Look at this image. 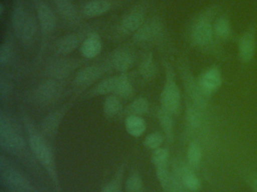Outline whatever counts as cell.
I'll use <instances>...</instances> for the list:
<instances>
[{"label":"cell","mask_w":257,"mask_h":192,"mask_svg":"<svg viewBox=\"0 0 257 192\" xmlns=\"http://www.w3.org/2000/svg\"><path fill=\"white\" fill-rule=\"evenodd\" d=\"M24 123L28 134V142L33 154L49 174L57 192H62L58 178L55 156L46 136L39 132L28 117L24 116Z\"/></svg>","instance_id":"1"},{"label":"cell","mask_w":257,"mask_h":192,"mask_svg":"<svg viewBox=\"0 0 257 192\" xmlns=\"http://www.w3.org/2000/svg\"><path fill=\"white\" fill-rule=\"evenodd\" d=\"M216 7H210L198 15L192 21L189 30V40L193 46L201 49H210L216 42L213 22L216 18Z\"/></svg>","instance_id":"2"},{"label":"cell","mask_w":257,"mask_h":192,"mask_svg":"<svg viewBox=\"0 0 257 192\" xmlns=\"http://www.w3.org/2000/svg\"><path fill=\"white\" fill-rule=\"evenodd\" d=\"M17 126L11 117L1 112L0 145L9 152L20 154L25 150L26 144Z\"/></svg>","instance_id":"3"},{"label":"cell","mask_w":257,"mask_h":192,"mask_svg":"<svg viewBox=\"0 0 257 192\" xmlns=\"http://www.w3.org/2000/svg\"><path fill=\"white\" fill-rule=\"evenodd\" d=\"M161 108L173 116L181 110V92L171 66L165 64V82L160 94Z\"/></svg>","instance_id":"4"},{"label":"cell","mask_w":257,"mask_h":192,"mask_svg":"<svg viewBox=\"0 0 257 192\" xmlns=\"http://www.w3.org/2000/svg\"><path fill=\"white\" fill-rule=\"evenodd\" d=\"M180 73L189 102L201 110H205L208 106L210 98L206 96L200 88L198 79L194 76L192 70L189 68L188 61L187 62L185 61L182 62L180 66Z\"/></svg>","instance_id":"5"},{"label":"cell","mask_w":257,"mask_h":192,"mask_svg":"<svg viewBox=\"0 0 257 192\" xmlns=\"http://www.w3.org/2000/svg\"><path fill=\"white\" fill-rule=\"evenodd\" d=\"M1 178L11 192H34V188L23 174L10 163L7 158L0 159Z\"/></svg>","instance_id":"6"},{"label":"cell","mask_w":257,"mask_h":192,"mask_svg":"<svg viewBox=\"0 0 257 192\" xmlns=\"http://www.w3.org/2000/svg\"><path fill=\"white\" fill-rule=\"evenodd\" d=\"M197 79L204 94L210 98L222 86V72L217 66H212L203 72Z\"/></svg>","instance_id":"7"},{"label":"cell","mask_w":257,"mask_h":192,"mask_svg":"<svg viewBox=\"0 0 257 192\" xmlns=\"http://www.w3.org/2000/svg\"><path fill=\"white\" fill-rule=\"evenodd\" d=\"M256 48L255 30L249 28L237 40V52L240 61L248 63L253 58Z\"/></svg>","instance_id":"8"},{"label":"cell","mask_w":257,"mask_h":192,"mask_svg":"<svg viewBox=\"0 0 257 192\" xmlns=\"http://www.w3.org/2000/svg\"><path fill=\"white\" fill-rule=\"evenodd\" d=\"M163 24L159 18H153L143 24L135 32L134 39L138 42H149L160 38L163 34Z\"/></svg>","instance_id":"9"},{"label":"cell","mask_w":257,"mask_h":192,"mask_svg":"<svg viewBox=\"0 0 257 192\" xmlns=\"http://www.w3.org/2000/svg\"><path fill=\"white\" fill-rule=\"evenodd\" d=\"M68 106H63L46 116L41 123V132L46 138H54L56 136Z\"/></svg>","instance_id":"10"},{"label":"cell","mask_w":257,"mask_h":192,"mask_svg":"<svg viewBox=\"0 0 257 192\" xmlns=\"http://www.w3.org/2000/svg\"><path fill=\"white\" fill-rule=\"evenodd\" d=\"M59 86L53 79L43 81L36 88L34 97L38 103L47 104L55 100L59 93Z\"/></svg>","instance_id":"11"},{"label":"cell","mask_w":257,"mask_h":192,"mask_svg":"<svg viewBox=\"0 0 257 192\" xmlns=\"http://www.w3.org/2000/svg\"><path fill=\"white\" fill-rule=\"evenodd\" d=\"M103 74V69L100 66H87L78 72L75 78V84L80 88H86L97 82Z\"/></svg>","instance_id":"12"},{"label":"cell","mask_w":257,"mask_h":192,"mask_svg":"<svg viewBox=\"0 0 257 192\" xmlns=\"http://www.w3.org/2000/svg\"><path fill=\"white\" fill-rule=\"evenodd\" d=\"M81 54L86 58L97 57L102 50V40L97 33L92 32L87 36L81 44Z\"/></svg>","instance_id":"13"},{"label":"cell","mask_w":257,"mask_h":192,"mask_svg":"<svg viewBox=\"0 0 257 192\" xmlns=\"http://www.w3.org/2000/svg\"><path fill=\"white\" fill-rule=\"evenodd\" d=\"M38 21L42 31L46 34L52 32L56 26V16L52 9L46 4H41L37 9Z\"/></svg>","instance_id":"14"},{"label":"cell","mask_w":257,"mask_h":192,"mask_svg":"<svg viewBox=\"0 0 257 192\" xmlns=\"http://www.w3.org/2000/svg\"><path fill=\"white\" fill-rule=\"evenodd\" d=\"M135 62V55L127 48L118 50L112 57V66L118 72H125L131 68Z\"/></svg>","instance_id":"15"},{"label":"cell","mask_w":257,"mask_h":192,"mask_svg":"<svg viewBox=\"0 0 257 192\" xmlns=\"http://www.w3.org/2000/svg\"><path fill=\"white\" fill-rule=\"evenodd\" d=\"M158 120L167 140L172 144L174 140V116L161 108L158 110Z\"/></svg>","instance_id":"16"},{"label":"cell","mask_w":257,"mask_h":192,"mask_svg":"<svg viewBox=\"0 0 257 192\" xmlns=\"http://www.w3.org/2000/svg\"><path fill=\"white\" fill-rule=\"evenodd\" d=\"M145 22L144 12H134L124 16L121 22V30L124 33L135 32Z\"/></svg>","instance_id":"17"},{"label":"cell","mask_w":257,"mask_h":192,"mask_svg":"<svg viewBox=\"0 0 257 192\" xmlns=\"http://www.w3.org/2000/svg\"><path fill=\"white\" fill-rule=\"evenodd\" d=\"M74 67H76V64L73 62L69 60H59L49 66L48 72L52 78L64 79L70 74Z\"/></svg>","instance_id":"18"},{"label":"cell","mask_w":257,"mask_h":192,"mask_svg":"<svg viewBox=\"0 0 257 192\" xmlns=\"http://www.w3.org/2000/svg\"><path fill=\"white\" fill-rule=\"evenodd\" d=\"M126 132L134 138H139L147 130V123L144 118L136 115H128L124 120Z\"/></svg>","instance_id":"19"},{"label":"cell","mask_w":257,"mask_h":192,"mask_svg":"<svg viewBox=\"0 0 257 192\" xmlns=\"http://www.w3.org/2000/svg\"><path fill=\"white\" fill-rule=\"evenodd\" d=\"M213 31L216 42H222L228 40L232 33L229 20L225 16L216 18L213 22Z\"/></svg>","instance_id":"20"},{"label":"cell","mask_w":257,"mask_h":192,"mask_svg":"<svg viewBox=\"0 0 257 192\" xmlns=\"http://www.w3.org/2000/svg\"><path fill=\"white\" fill-rule=\"evenodd\" d=\"M28 15L29 14H27L23 4L18 2L15 4L13 12V18H12L13 30H14L15 34L18 38H20L21 34H22L24 27H25L27 20H28Z\"/></svg>","instance_id":"21"},{"label":"cell","mask_w":257,"mask_h":192,"mask_svg":"<svg viewBox=\"0 0 257 192\" xmlns=\"http://www.w3.org/2000/svg\"><path fill=\"white\" fill-rule=\"evenodd\" d=\"M112 4L107 0H91L85 4L83 12L87 16L95 18L107 13Z\"/></svg>","instance_id":"22"},{"label":"cell","mask_w":257,"mask_h":192,"mask_svg":"<svg viewBox=\"0 0 257 192\" xmlns=\"http://www.w3.org/2000/svg\"><path fill=\"white\" fill-rule=\"evenodd\" d=\"M80 36L78 34H70L60 38L57 42L56 50L63 55L73 52L80 44Z\"/></svg>","instance_id":"23"},{"label":"cell","mask_w":257,"mask_h":192,"mask_svg":"<svg viewBox=\"0 0 257 192\" xmlns=\"http://www.w3.org/2000/svg\"><path fill=\"white\" fill-rule=\"evenodd\" d=\"M38 30V22L34 15H28L26 24L19 38L25 46H30L35 40Z\"/></svg>","instance_id":"24"},{"label":"cell","mask_w":257,"mask_h":192,"mask_svg":"<svg viewBox=\"0 0 257 192\" xmlns=\"http://www.w3.org/2000/svg\"><path fill=\"white\" fill-rule=\"evenodd\" d=\"M202 111L189 100L186 102V121L192 128H198L202 123Z\"/></svg>","instance_id":"25"},{"label":"cell","mask_w":257,"mask_h":192,"mask_svg":"<svg viewBox=\"0 0 257 192\" xmlns=\"http://www.w3.org/2000/svg\"><path fill=\"white\" fill-rule=\"evenodd\" d=\"M134 87L125 74L118 75L115 94L122 98H129L134 94Z\"/></svg>","instance_id":"26"},{"label":"cell","mask_w":257,"mask_h":192,"mask_svg":"<svg viewBox=\"0 0 257 192\" xmlns=\"http://www.w3.org/2000/svg\"><path fill=\"white\" fill-rule=\"evenodd\" d=\"M139 72L144 79H153L157 74V66L153 58V54H149L144 57L139 67Z\"/></svg>","instance_id":"27"},{"label":"cell","mask_w":257,"mask_h":192,"mask_svg":"<svg viewBox=\"0 0 257 192\" xmlns=\"http://www.w3.org/2000/svg\"><path fill=\"white\" fill-rule=\"evenodd\" d=\"M122 109L120 98L116 94H110L105 99L103 103V112L108 118L116 116Z\"/></svg>","instance_id":"28"},{"label":"cell","mask_w":257,"mask_h":192,"mask_svg":"<svg viewBox=\"0 0 257 192\" xmlns=\"http://www.w3.org/2000/svg\"><path fill=\"white\" fill-rule=\"evenodd\" d=\"M118 76H109L102 80L93 88L91 94L94 96H106L110 93L115 92Z\"/></svg>","instance_id":"29"},{"label":"cell","mask_w":257,"mask_h":192,"mask_svg":"<svg viewBox=\"0 0 257 192\" xmlns=\"http://www.w3.org/2000/svg\"><path fill=\"white\" fill-rule=\"evenodd\" d=\"M186 158L189 164L194 169L199 166L202 159V148L199 142L197 141L189 142L186 151Z\"/></svg>","instance_id":"30"},{"label":"cell","mask_w":257,"mask_h":192,"mask_svg":"<svg viewBox=\"0 0 257 192\" xmlns=\"http://www.w3.org/2000/svg\"><path fill=\"white\" fill-rule=\"evenodd\" d=\"M55 4L63 18L69 21L76 20L77 13L70 0H55Z\"/></svg>","instance_id":"31"},{"label":"cell","mask_w":257,"mask_h":192,"mask_svg":"<svg viewBox=\"0 0 257 192\" xmlns=\"http://www.w3.org/2000/svg\"><path fill=\"white\" fill-rule=\"evenodd\" d=\"M126 192H144V183L141 174L134 171L127 177L125 182Z\"/></svg>","instance_id":"32"},{"label":"cell","mask_w":257,"mask_h":192,"mask_svg":"<svg viewBox=\"0 0 257 192\" xmlns=\"http://www.w3.org/2000/svg\"><path fill=\"white\" fill-rule=\"evenodd\" d=\"M150 109V104L146 98L140 97L133 100L129 105L128 115L141 116L145 115Z\"/></svg>","instance_id":"33"},{"label":"cell","mask_w":257,"mask_h":192,"mask_svg":"<svg viewBox=\"0 0 257 192\" xmlns=\"http://www.w3.org/2000/svg\"><path fill=\"white\" fill-rule=\"evenodd\" d=\"M156 174L161 187L164 192H168L171 182V172L168 169V165L156 166Z\"/></svg>","instance_id":"34"},{"label":"cell","mask_w":257,"mask_h":192,"mask_svg":"<svg viewBox=\"0 0 257 192\" xmlns=\"http://www.w3.org/2000/svg\"><path fill=\"white\" fill-rule=\"evenodd\" d=\"M124 166L121 165L113 178L110 180L102 189L101 192H121L122 188Z\"/></svg>","instance_id":"35"},{"label":"cell","mask_w":257,"mask_h":192,"mask_svg":"<svg viewBox=\"0 0 257 192\" xmlns=\"http://www.w3.org/2000/svg\"><path fill=\"white\" fill-rule=\"evenodd\" d=\"M164 136L161 132H155L150 134L144 138L143 144L149 150H156L160 148L163 144Z\"/></svg>","instance_id":"36"},{"label":"cell","mask_w":257,"mask_h":192,"mask_svg":"<svg viewBox=\"0 0 257 192\" xmlns=\"http://www.w3.org/2000/svg\"><path fill=\"white\" fill-rule=\"evenodd\" d=\"M170 152L168 148H159L157 150H153L152 154V162L156 166L168 165L169 162Z\"/></svg>","instance_id":"37"},{"label":"cell","mask_w":257,"mask_h":192,"mask_svg":"<svg viewBox=\"0 0 257 192\" xmlns=\"http://www.w3.org/2000/svg\"><path fill=\"white\" fill-rule=\"evenodd\" d=\"M12 49L8 44H3L0 48V64L4 66L11 60Z\"/></svg>","instance_id":"38"},{"label":"cell","mask_w":257,"mask_h":192,"mask_svg":"<svg viewBox=\"0 0 257 192\" xmlns=\"http://www.w3.org/2000/svg\"><path fill=\"white\" fill-rule=\"evenodd\" d=\"M250 187L252 192H257V174H255L252 176V180H251Z\"/></svg>","instance_id":"39"},{"label":"cell","mask_w":257,"mask_h":192,"mask_svg":"<svg viewBox=\"0 0 257 192\" xmlns=\"http://www.w3.org/2000/svg\"><path fill=\"white\" fill-rule=\"evenodd\" d=\"M4 6L3 3H1L0 4V15L2 16L3 14H4Z\"/></svg>","instance_id":"40"},{"label":"cell","mask_w":257,"mask_h":192,"mask_svg":"<svg viewBox=\"0 0 257 192\" xmlns=\"http://www.w3.org/2000/svg\"><path fill=\"white\" fill-rule=\"evenodd\" d=\"M179 192H190V190H187V189L186 188H183V189H181V190H180Z\"/></svg>","instance_id":"41"}]
</instances>
